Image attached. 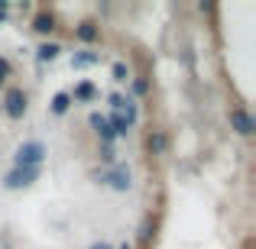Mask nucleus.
<instances>
[{
	"label": "nucleus",
	"mask_w": 256,
	"mask_h": 249,
	"mask_svg": "<svg viewBox=\"0 0 256 249\" xmlns=\"http://www.w3.org/2000/svg\"><path fill=\"white\" fill-rule=\"evenodd\" d=\"M75 97H78V100H91V97H94V84L82 81V84L75 87Z\"/></svg>",
	"instance_id": "nucleus-12"
},
{
	"label": "nucleus",
	"mask_w": 256,
	"mask_h": 249,
	"mask_svg": "<svg viewBox=\"0 0 256 249\" xmlns=\"http://www.w3.org/2000/svg\"><path fill=\"white\" fill-rule=\"evenodd\" d=\"M150 149L156 152V156L166 152V136H162V133H152V136H150Z\"/></svg>",
	"instance_id": "nucleus-13"
},
{
	"label": "nucleus",
	"mask_w": 256,
	"mask_h": 249,
	"mask_svg": "<svg viewBox=\"0 0 256 249\" xmlns=\"http://www.w3.org/2000/svg\"><path fill=\"white\" fill-rule=\"evenodd\" d=\"M36 178H39V168H13L4 178V185L10 188V191H16V188H30Z\"/></svg>",
	"instance_id": "nucleus-2"
},
{
	"label": "nucleus",
	"mask_w": 256,
	"mask_h": 249,
	"mask_svg": "<svg viewBox=\"0 0 256 249\" xmlns=\"http://www.w3.org/2000/svg\"><path fill=\"white\" fill-rule=\"evenodd\" d=\"M120 249H130V246H120Z\"/></svg>",
	"instance_id": "nucleus-18"
},
{
	"label": "nucleus",
	"mask_w": 256,
	"mask_h": 249,
	"mask_svg": "<svg viewBox=\"0 0 256 249\" xmlns=\"http://www.w3.org/2000/svg\"><path fill=\"white\" fill-rule=\"evenodd\" d=\"M32 29H36V32H52V29H56V19L46 16V13H39L36 23H32Z\"/></svg>",
	"instance_id": "nucleus-10"
},
{
	"label": "nucleus",
	"mask_w": 256,
	"mask_h": 249,
	"mask_svg": "<svg viewBox=\"0 0 256 249\" xmlns=\"http://www.w3.org/2000/svg\"><path fill=\"white\" fill-rule=\"evenodd\" d=\"M100 181H104V185H110L114 191H126V188H130V172H126V168H107L104 175H100Z\"/></svg>",
	"instance_id": "nucleus-4"
},
{
	"label": "nucleus",
	"mask_w": 256,
	"mask_h": 249,
	"mask_svg": "<svg viewBox=\"0 0 256 249\" xmlns=\"http://www.w3.org/2000/svg\"><path fill=\"white\" fill-rule=\"evenodd\" d=\"M72 107V94H56V97H52V113H65Z\"/></svg>",
	"instance_id": "nucleus-8"
},
{
	"label": "nucleus",
	"mask_w": 256,
	"mask_h": 249,
	"mask_svg": "<svg viewBox=\"0 0 256 249\" xmlns=\"http://www.w3.org/2000/svg\"><path fill=\"white\" fill-rule=\"evenodd\" d=\"M91 126L98 130V136L104 139V143H110V139H114V130H110V123H107V117H100V113H91Z\"/></svg>",
	"instance_id": "nucleus-6"
},
{
	"label": "nucleus",
	"mask_w": 256,
	"mask_h": 249,
	"mask_svg": "<svg viewBox=\"0 0 256 249\" xmlns=\"http://www.w3.org/2000/svg\"><path fill=\"white\" fill-rule=\"evenodd\" d=\"M4 75H10V65H6V58H0V81H4Z\"/></svg>",
	"instance_id": "nucleus-15"
},
{
	"label": "nucleus",
	"mask_w": 256,
	"mask_h": 249,
	"mask_svg": "<svg viewBox=\"0 0 256 249\" xmlns=\"http://www.w3.org/2000/svg\"><path fill=\"white\" fill-rule=\"evenodd\" d=\"M56 55H58V45H52V42L39 45V58H42V62H52Z\"/></svg>",
	"instance_id": "nucleus-11"
},
{
	"label": "nucleus",
	"mask_w": 256,
	"mask_h": 249,
	"mask_svg": "<svg viewBox=\"0 0 256 249\" xmlns=\"http://www.w3.org/2000/svg\"><path fill=\"white\" fill-rule=\"evenodd\" d=\"M4 110H6V117H13V120H20V117L26 113V94L20 91V87H13V91H6Z\"/></svg>",
	"instance_id": "nucleus-3"
},
{
	"label": "nucleus",
	"mask_w": 256,
	"mask_h": 249,
	"mask_svg": "<svg viewBox=\"0 0 256 249\" xmlns=\"http://www.w3.org/2000/svg\"><path fill=\"white\" fill-rule=\"evenodd\" d=\"M91 249H110V246H107V243H94Z\"/></svg>",
	"instance_id": "nucleus-16"
},
{
	"label": "nucleus",
	"mask_w": 256,
	"mask_h": 249,
	"mask_svg": "<svg viewBox=\"0 0 256 249\" xmlns=\"http://www.w3.org/2000/svg\"><path fill=\"white\" fill-rule=\"evenodd\" d=\"M230 126L240 133V136H253L256 133V123H253V117L246 110H230Z\"/></svg>",
	"instance_id": "nucleus-5"
},
{
	"label": "nucleus",
	"mask_w": 256,
	"mask_h": 249,
	"mask_svg": "<svg viewBox=\"0 0 256 249\" xmlns=\"http://www.w3.org/2000/svg\"><path fill=\"white\" fill-rule=\"evenodd\" d=\"M6 16V3H0V19H4Z\"/></svg>",
	"instance_id": "nucleus-17"
},
{
	"label": "nucleus",
	"mask_w": 256,
	"mask_h": 249,
	"mask_svg": "<svg viewBox=\"0 0 256 249\" xmlns=\"http://www.w3.org/2000/svg\"><path fill=\"white\" fill-rule=\"evenodd\" d=\"M98 62H100L98 52H82V55L72 58V65H75V68H88V65H98Z\"/></svg>",
	"instance_id": "nucleus-7"
},
{
	"label": "nucleus",
	"mask_w": 256,
	"mask_h": 249,
	"mask_svg": "<svg viewBox=\"0 0 256 249\" xmlns=\"http://www.w3.org/2000/svg\"><path fill=\"white\" fill-rule=\"evenodd\" d=\"M46 159V146L42 143H23L16 146V168H39Z\"/></svg>",
	"instance_id": "nucleus-1"
},
{
	"label": "nucleus",
	"mask_w": 256,
	"mask_h": 249,
	"mask_svg": "<svg viewBox=\"0 0 256 249\" xmlns=\"http://www.w3.org/2000/svg\"><path fill=\"white\" fill-rule=\"evenodd\" d=\"M114 78H117V81H126V65H124V62L114 65Z\"/></svg>",
	"instance_id": "nucleus-14"
},
{
	"label": "nucleus",
	"mask_w": 256,
	"mask_h": 249,
	"mask_svg": "<svg viewBox=\"0 0 256 249\" xmlns=\"http://www.w3.org/2000/svg\"><path fill=\"white\" fill-rule=\"evenodd\" d=\"M98 36H100V32H98L94 23H82V26H78V39H82V42H94Z\"/></svg>",
	"instance_id": "nucleus-9"
}]
</instances>
